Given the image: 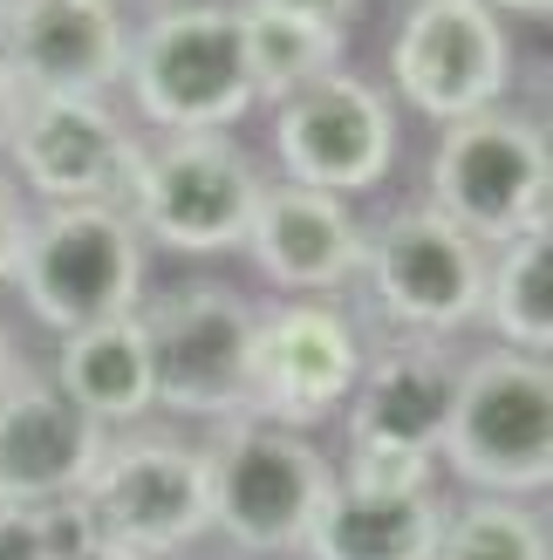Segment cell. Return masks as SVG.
Returning <instances> with one entry per match:
<instances>
[{
  "instance_id": "obj_1",
  "label": "cell",
  "mask_w": 553,
  "mask_h": 560,
  "mask_svg": "<svg viewBox=\"0 0 553 560\" xmlns=\"http://www.w3.org/2000/svg\"><path fill=\"white\" fill-rule=\"evenodd\" d=\"M437 452L472 492L527 499L553 486V370L527 349H485L458 362V397Z\"/></svg>"
},
{
  "instance_id": "obj_2",
  "label": "cell",
  "mask_w": 553,
  "mask_h": 560,
  "mask_svg": "<svg viewBox=\"0 0 553 560\" xmlns=\"http://www.w3.org/2000/svg\"><path fill=\"white\" fill-rule=\"evenodd\" d=\"M144 233L123 206H42L27 226L14 288L27 301V315L55 335L123 322L144 307Z\"/></svg>"
},
{
  "instance_id": "obj_3",
  "label": "cell",
  "mask_w": 553,
  "mask_h": 560,
  "mask_svg": "<svg viewBox=\"0 0 553 560\" xmlns=\"http://www.w3.org/2000/svg\"><path fill=\"white\" fill-rule=\"evenodd\" d=\"M431 206L458 233H472L485 254L519 233H540L546 206H553L546 124L519 117V109H499V103L445 124L437 158H431Z\"/></svg>"
},
{
  "instance_id": "obj_4",
  "label": "cell",
  "mask_w": 553,
  "mask_h": 560,
  "mask_svg": "<svg viewBox=\"0 0 553 560\" xmlns=\"http://www.w3.org/2000/svg\"><path fill=\"white\" fill-rule=\"evenodd\" d=\"M123 82L137 117L157 130H233L260 103L233 0L164 8L144 35H130Z\"/></svg>"
},
{
  "instance_id": "obj_5",
  "label": "cell",
  "mask_w": 553,
  "mask_h": 560,
  "mask_svg": "<svg viewBox=\"0 0 553 560\" xmlns=\"http://www.w3.org/2000/svg\"><path fill=\"white\" fill-rule=\"evenodd\" d=\"M205 458H212V534H226L239 553L308 547V526L336 486V465L315 452L308 431L239 410L226 417V438Z\"/></svg>"
},
{
  "instance_id": "obj_6",
  "label": "cell",
  "mask_w": 553,
  "mask_h": 560,
  "mask_svg": "<svg viewBox=\"0 0 553 560\" xmlns=\"http://www.w3.org/2000/svg\"><path fill=\"white\" fill-rule=\"evenodd\" d=\"M260 185L267 178L226 130H164L157 144H137L123 212L172 254H226L246 240Z\"/></svg>"
},
{
  "instance_id": "obj_7",
  "label": "cell",
  "mask_w": 553,
  "mask_h": 560,
  "mask_svg": "<svg viewBox=\"0 0 553 560\" xmlns=\"http://www.w3.org/2000/svg\"><path fill=\"white\" fill-rule=\"evenodd\" d=\"M151 355V397L178 417H239L254 410V307L233 288L191 280L137 307Z\"/></svg>"
},
{
  "instance_id": "obj_8",
  "label": "cell",
  "mask_w": 553,
  "mask_h": 560,
  "mask_svg": "<svg viewBox=\"0 0 553 560\" xmlns=\"http://www.w3.org/2000/svg\"><path fill=\"white\" fill-rule=\"evenodd\" d=\"M485 246L472 233H458L437 206H403L376 233H363V273L376 307L403 335L424 342H451L458 328L479 322L485 301Z\"/></svg>"
},
{
  "instance_id": "obj_9",
  "label": "cell",
  "mask_w": 553,
  "mask_h": 560,
  "mask_svg": "<svg viewBox=\"0 0 553 560\" xmlns=\"http://www.w3.org/2000/svg\"><path fill=\"white\" fill-rule=\"evenodd\" d=\"M96 534L144 560H172L199 534H212V458L178 438H123L82 486Z\"/></svg>"
},
{
  "instance_id": "obj_10",
  "label": "cell",
  "mask_w": 553,
  "mask_h": 560,
  "mask_svg": "<svg viewBox=\"0 0 553 560\" xmlns=\"http://www.w3.org/2000/svg\"><path fill=\"white\" fill-rule=\"evenodd\" d=\"M390 82L417 117L458 124L506 96L513 42L485 0H410L390 42Z\"/></svg>"
},
{
  "instance_id": "obj_11",
  "label": "cell",
  "mask_w": 553,
  "mask_h": 560,
  "mask_svg": "<svg viewBox=\"0 0 553 560\" xmlns=\"http://www.w3.org/2000/svg\"><path fill=\"white\" fill-rule=\"evenodd\" d=\"M273 151H281L294 185L349 199V191H369V185L390 178L397 109L363 75L336 69V75H321L308 90L273 103Z\"/></svg>"
},
{
  "instance_id": "obj_12",
  "label": "cell",
  "mask_w": 553,
  "mask_h": 560,
  "mask_svg": "<svg viewBox=\"0 0 553 560\" xmlns=\"http://www.w3.org/2000/svg\"><path fill=\"white\" fill-rule=\"evenodd\" d=\"M8 158L42 206H123L137 137L103 96H27Z\"/></svg>"
},
{
  "instance_id": "obj_13",
  "label": "cell",
  "mask_w": 553,
  "mask_h": 560,
  "mask_svg": "<svg viewBox=\"0 0 553 560\" xmlns=\"http://www.w3.org/2000/svg\"><path fill=\"white\" fill-rule=\"evenodd\" d=\"M355 370H363V335L321 294H294L254 315V410L273 424H321L349 404Z\"/></svg>"
},
{
  "instance_id": "obj_14",
  "label": "cell",
  "mask_w": 553,
  "mask_h": 560,
  "mask_svg": "<svg viewBox=\"0 0 553 560\" xmlns=\"http://www.w3.org/2000/svg\"><path fill=\"white\" fill-rule=\"evenodd\" d=\"M130 27L117 0H8L0 62L27 96H109L123 82Z\"/></svg>"
},
{
  "instance_id": "obj_15",
  "label": "cell",
  "mask_w": 553,
  "mask_h": 560,
  "mask_svg": "<svg viewBox=\"0 0 553 560\" xmlns=\"http://www.w3.org/2000/svg\"><path fill=\"white\" fill-rule=\"evenodd\" d=\"M246 254L260 280L281 294H342L363 273V226L336 191L315 185H260V206L246 219Z\"/></svg>"
},
{
  "instance_id": "obj_16",
  "label": "cell",
  "mask_w": 553,
  "mask_h": 560,
  "mask_svg": "<svg viewBox=\"0 0 553 560\" xmlns=\"http://www.w3.org/2000/svg\"><path fill=\"white\" fill-rule=\"evenodd\" d=\"M109 431L82 417L55 383H27L0 397V499L8 506H48L90 486Z\"/></svg>"
},
{
  "instance_id": "obj_17",
  "label": "cell",
  "mask_w": 553,
  "mask_h": 560,
  "mask_svg": "<svg viewBox=\"0 0 553 560\" xmlns=\"http://www.w3.org/2000/svg\"><path fill=\"white\" fill-rule=\"evenodd\" d=\"M458 397V362L445 342L403 335V342L363 355L349 389V444H410V452H437L451 424Z\"/></svg>"
},
{
  "instance_id": "obj_18",
  "label": "cell",
  "mask_w": 553,
  "mask_h": 560,
  "mask_svg": "<svg viewBox=\"0 0 553 560\" xmlns=\"http://www.w3.org/2000/svg\"><path fill=\"white\" fill-rule=\"evenodd\" d=\"M437 520H445V506L431 492H355L336 479L301 553L308 560H431Z\"/></svg>"
},
{
  "instance_id": "obj_19",
  "label": "cell",
  "mask_w": 553,
  "mask_h": 560,
  "mask_svg": "<svg viewBox=\"0 0 553 560\" xmlns=\"http://www.w3.org/2000/svg\"><path fill=\"white\" fill-rule=\"evenodd\" d=\"M55 389L96 424H137L144 410H157L151 397V355H144V328L137 315L123 322H96L62 335V355H55Z\"/></svg>"
},
{
  "instance_id": "obj_20",
  "label": "cell",
  "mask_w": 553,
  "mask_h": 560,
  "mask_svg": "<svg viewBox=\"0 0 553 560\" xmlns=\"http://www.w3.org/2000/svg\"><path fill=\"white\" fill-rule=\"evenodd\" d=\"M239 8V35H246V69H254V96L281 103L308 82L342 69V27H328L315 14L294 8H267V0H233Z\"/></svg>"
},
{
  "instance_id": "obj_21",
  "label": "cell",
  "mask_w": 553,
  "mask_h": 560,
  "mask_svg": "<svg viewBox=\"0 0 553 560\" xmlns=\"http://www.w3.org/2000/svg\"><path fill=\"white\" fill-rule=\"evenodd\" d=\"M479 315L499 328V349H527V355L553 349V226L492 246Z\"/></svg>"
},
{
  "instance_id": "obj_22",
  "label": "cell",
  "mask_w": 553,
  "mask_h": 560,
  "mask_svg": "<svg viewBox=\"0 0 553 560\" xmlns=\"http://www.w3.org/2000/svg\"><path fill=\"white\" fill-rule=\"evenodd\" d=\"M431 560H553L546 553V520L527 513V499H464L458 513L437 520Z\"/></svg>"
},
{
  "instance_id": "obj_23",
  "label": "cell",
  "mask_w": 553,
  "mask_h": 560,
  "mask_svg": "<svg viewBox=\"0 0 553 560\" xmlns=\"http://www.w3.org/2000/svg\"><path fill=\"white\" fill-rule=\"evenodd\" d=\"M342 486H355V492H431V452H410V444H349Z\"/></svg>"
},
{
  "instance_id": "obj_24",
  "label": "cell",
  "mask_w": 553,
  "mask_h": 560,
  "mask_svg": "<svg viewBox=\"0 0 553 560\" xmlns=\"http://www.w3.org/2000/svg\"><path fill=\"white\" fill-rule=\"evenodd\" d=\"M27 226H35V199L21 191L14 172H0V280H14L21 246H27Z\"/></svg>"
},
{
  "instance_id": "obj_25",
  "label": "cell",
  "mask_w": 553,
  "mask_h": 560,
  "mask_svg": "<svg viewBox=\"0 0 553 560\" xmlns=\"http://www.w3.org/2000/svg\"><path fill=\"white\" fill-rule=\"evenodd\" d=\"M0 560H48L35 506H8V499H0Z\"/></svg>"
},
{
  "instance_id": "obj_26",
  "label": "cell",
  "mask_w": 553,
  "mask_h": 560,
  "mask_svg": "<svg viewBox=\"0 0 553 560\" xmlns=\"http://www.w3.org/2000/svg\"><path fill=\"white\" fill-rule=\"evenodd\" d=\"M267 8H294V14H315L328 27H349L355 14H363V0H267Z\"/></svg>"
},
{
  "instance_id": "obj_27",
  "label": "cell",
  "mask_w": 553,
  "mask_h": 560,
  "mask_svg": "<svg viewBox=\"0 0 553 560\" xmlns=\"http://www.w3.org/2000/svg\"><path fill=\"white\" fill-rule=\"evenodd\" d=\"M21 103H27V90L14 82V69L0 62V151H8V137H14V117H21Z\"/></svg>"
},
{
  "instance_id": "obj_28",
  "label": "cell",
  "mask_w": 553,
  "mask_h": 560,
  "mask_svg": "<svg viewBox=\"0 0 553 560\" xmlns=\"http://www.w3.org/2000/svg\"><path fill=\"white\" fill-rule=\"evenodd\" d=\"M14 376H21V349H14V335L0 328V397L14 389Z\"/></svg>"
},
{
  "instance_id": "obj_29",
  "label": "cell",
  "mask_w": 553,
  "mask_h": 560,
  "mask_svg": "<svg viewBox=\"0 0 553 560\" xmlns=\"http://www.w3.org/2000/svg\"><path fill=\"white\" fill-rule=\"evenodd\" d=\"M492 14H527V21H546L553 14V0H485Z\"/></svg>"
},
{
  "instance_id": "obj_30",
  "label": "cell",
  "mask_w": 553,
  "mask_h": 560,
  "mask_svg": "<svg viewBox=\"0 0 553 560\" xmlns=\"http://www.w3.org/2000/svg\"><path fill=\"white\" fill-rule=\"evenodd\" d=\"M75 560H144V553H130V547H117V540H96L90 553H75Z\"/></svg>"
},
{
  "instance_id": "obj_31",
  "label": "cell",
  "mask_w": 553,
  "mask_h": 560,
  "mask_svg": "<svg viewBox=\"0 0 553 560\" xmlns=\"http://www.w3.org/2000/svg\"><path fill=\"white\" fill-rule=\"evenodd\" d=\"M0 8H8V0H0Z\"/></svg>"
}]
</instances>
